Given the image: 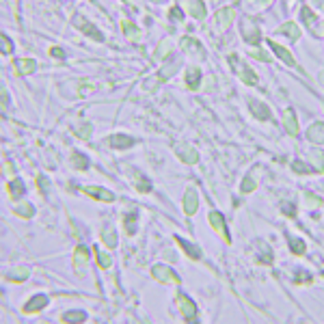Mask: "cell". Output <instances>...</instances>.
Segmentation results:
<instances>
[{
	"mask_svg": "<svg viewBox=\"0 0 324 324\" xmlns=\"http://www.w3.org/2000/svg\"><path fill=\"white\" fill-rule=\"evenodd\" d=\"M227 61H229L231 70L240 76V80H242L244 85H249V87H255V85H257V74H255L251 67L244 63L242 57H238V54H229V57H227Z\"/></svg>",
	"mask_w": 324,
	"mask_h": 324,
	"instance_id": "1",
	"label": "cell"
},
{
	"mask_svg": "<svg viewBox=\"0 0 324 324\" xmlns=\"http://www.w3.org/2000/svg\"><path fill=\"white\" fill-rule=\"evenodd\" d=\"M180 65H182V59H177V57H169V61L162 65V70L156 74V78L154 80H149V82H145V89H156L160 82H167L171 76H173L177 70H180Z\"/></svg>",
	"mask_w": 324,
	"mask_h": 324,
	"instance_id": "2",
	"label": "cell"
},
{
	"mask_svg": "<svg viewBox=\"0 0 324 324\" xmlns=\"http://www.w3.org/2000/svg\"><path fill=\"white\" fill-rule=\"evenodd\" d=\"M72 24H74L78 31L85 33L87 37H91V39H95V41H100V44H102V41H106V39H104V35H102V31L98 29V26L91 24V22H89V20H87L85 16H80V13H76V16L72 18Z\"/></svg>",
	"mask_w": 324,
	"mask_h": 324,
	"instance_id": "3",
	"label": "cell"
},
{
	"mask_svg": "<svg viewBox=\"0 0 324 324\" xmlns=\"http://www.w3.org/2000/svg\"><path fill=\"white\" fill-rule=\"evenodd\" d=\"M253 255H255V261L261 266H272V261H274V253L270 249V244L264 242V240H257V242H255Z\"/></svg>",
	"mask_w": 324,
	"mask_h": 324,
	"instance_id": "4",
	"label": "cell"
},
{
	"mask_svg": "<svg viewBox=\"0 0 324 324\" xmlns=\"http://www.w3.org/2000/svg\"><path fill=\"white\" fill-rule=\"evenodd\" d=\"M300 20L307 24V29L311 31L313 37H322V22L309 7H300Z\"/></svg>",
	"mask_w": 324,
	"mask_h": 324,
	"instance_id": "5",
	"label": "cell"
},
{
	"mask_svg": "<svg viewBox=\"0 0 324 324\" xmlns=\"http://www.w3.org/2000/svg\"><path fill=\"white\" fill-rule=\"evenodd\" d=\"M240 33H242V37L246 44H253L257 46L261 41V33H259V26L253 22V20H242V24H240Z\"/></svg>",
	"mask_w": 324,
	"mask_h": 324,
	"instance_id": "6",
	"label": "cell"
},
{
	"mask_svg": "<svg viewBox=\"0 0 324 324\" xmlns=\"http://www.w3.org/2000/svg\"><path fill=\"white\" fill-rule=\"evenodd\" d=\"M151 274H154V279L160 281V283H180V277L164 264H156L151 268Z\"/></svg>",
	"mask_w": 324,
	"mask_h": 324,
	"instance_id": "7",
	"label": "cell"
},
{
	"mask_svg": "<svg viewBox=\"0 0 324 324\" xmlns=\"http://www.w3.org/2000/svg\"><path fill=\"white\" fill-rule=\"evenodd\" d=\"M208 220H210V225L214 227V231H218L220 236H223V240L227 244H231V236H229V231H227V223H225V216L220 214V212L216 210H212L210 214H208Z\"/></svg>",
	"mask_w": 324,
	"mask_h": 324,
	"instance_id": "8",
	"label": "cell"
},
{
	"mask_svg": "<svg viewBox=\"0 0 324 324\" xmlns=\"http://www.w3.org/2000/svg\"><path fill=\"white\" fill-rule=\"evenodd\" d=\"M180 46L186 54H192V57L197 59H205V48L201 46V41L199 39H192V37H182L180 39Z\"/></svg>",
	"mask_w": 324,
	"mask_h": 324,
	"instance_id": "9",
	"label": "cell"
},
{
	"mask_svg": "<svg viewBox=\"0 0 324 324\" xmlns=\"http://www.w3.org/2000/svg\"><path fill=\"white\" fill-rule=\"evenodd\" d=\"M177 302H180V309H182V315L186 322H197V305L192 302L186 294L177 296Z\"/></svg>",
	"mask_w": 324,
	"mask_h": 324,
	"instance_id": "10",
	"label": "cell"
},
{
	"mask_svg": "<svg viewBox=\"0 0 324 324\" xmlns=\"http://www.w3.org/2000/svg\"><path fill=\"white\" fill-rule=\"evenodd\" d=\"M175 154H177V158H180L182 162H186V164H195V162H199L197 149L192 147V145H188V143L177 145V147H175Z\"/></svg>",
	"mask_w": 324,
	"mask_h": 324,
	"instance_id": "11",
	"label": "cell"
},
{
	"mask_svg": "<svg viewBox=\"0 0 324 324\" xmlns=\"http://www.w3.org/2000/svg\"><path fill=\"white\" fill-rule=\"evenodd\" d=\"M199 208V192L197 188H186L184 192V212L186 216H192Z\"/></svg>",
	"mask_w": 324,
	"mask_h": 324,
	"instance_id": "12",
	"label": "cell"
},
{
	"mask_svg": "<svg viewBox=\"0 0 324 324\" xmlns=\"http://www.w3.org/2000/svg\"><path fill=\"white\" fill-rule=\"evenodd\" d=\"M249 110H251V115L253 117H257V119L261 121H270L272 119V113H270V108H268L264 102H259V100H249Z\"/></svg>",
	"mask_w": 324,
	"mask_h": 324,
	"instance_id": "13",
	"label": "cell"
},
{
	"mask_svg": "<svg viewBox=\"0 0 324 324\" xmlns=\"http://www.w3.org/2000/svg\"><path fill=\"white\" fill-rule=\"evenodd\" d=\"M82 192H85V195H89V197H93V199H98V201H106V203L115 201L113 192L106 190V188H100V186H85V188H82Z\"/></svg>",
	"mask_w": 324,
	"mask_h": 324,
	"instance_id": "14",
	"label": "cell"
},
{
	"mask_svg": "<svg viewBox=\"0 0 324 324\" xmlns=\"http://www.w3.org/2000/svg\"><path fill=\"white\" fill-rule=\"evenodd\" d=\"M48 302H50V298H48L46 294H35L33 298L24 305V313H37L41 311V309L48 307Z\"/></svg>",
	"mask_w": 324,
	"mask_h": 324,
	"instance_id": "15",
	"label": "cell"
},
{
	"mask_svg": "<svg viewBox=\"0 0 324 324\" xmlns=\"http://www.w3.org/2000/svg\"><path fill=\"white\" fill-rule=\"evenodd\" d=\"M266 44H268V46L272 48V50H274V54H277V57H279L281 61H283L285 65H289V67H298V63H296V59L292 57V52H289L287 48H283V46H279L277 41H266Z\"/></svg>",
	"mask_w": 324,
	"mask_h": 324,
	"instance_id": "16",
	"label": "cell"
},
{
	"mask_svg": "<svg viewBox=\"0 0 324 324\" xmlns=\"http://www.w3.org/2000/svg\"><path fill=\"white\" fill-rule=\"evenodd\" d=\"M121 31H123V35L128 37V41L139 44V41L143 39V31L134 22H130V20H121Z\"/></svg>",
	"mask_w": 324,
	"mask_h": 324,
	"instance_id": "17",
	"label": "cell"
},
{
	"mask_svg": "<svg viewBox=\"0 0 324 324\" xmlns=\"http://www.w3.org/2000/svg\"><path fill=\"white\" fill-rule=\"evenodd\" d=\"M89 259H91V249H87V246H76L74 251V264L78 266V272L85 270V266L89 264Z\"/></svg>",
	"mask_w": 324,
	"mask_h": 324,
	"instance_id": "18",
	"label": "cell"
},
{
	"mask_svg": "<svg viewBox=\"0 0 324 324\" xmlns=\"http://www.w3.org/2000/svg\"><path fill=\"white\" fill-rule=\"evenodd\" d=\"M201 70L199 67H188V72H186V87L190 89V91H199L201 89Z\"/></svg>",
	"mask_w": 324,
	"mask_h": 324,
	"instance_id": "19",
	"label": "cell"
},
{
	"mask_svg": "<svg viewBox=\"0 0 324 324\" xmlns=\"http://www.w3.org/2000/svg\"><path fill=\"white\" fill-rule=\"evenodd\" d=\"M106 143L110 145V147H115V149H128V147H132L134 145V139L132 136H128V134H113V136H108Z\"/></svg>",
	"mask_w": 324,
	"mask_h": 324,
	"instance_id": "20",
	"label": "cell"
},
{
	"mask_svg": "<svg viewBox=\"0 0 324 324\" xmlns=\"http://www.w3.org/2000/svg\"><path fill=\"white\" fill-rule=\"evenodd\" d=\"M283 128H285V132L292 134V136L298 134V121H296V110L294 108H287L283 113Z\"/></svg>",
	"mask_w": 324,
	"mask_h": 324,
	"instance_id": "21",
	"label": "cell"
},
{
	"mask_svg": "<svg viewBox=\"0 0 324 324\" xmlns=\"http://www.w3.org/2000/svg\"><path fill=\"white\" fill-rule=\"evenodd\" d=\"M7 190H9V197L13 201H20V199L24 197V182L20 180V177H13V180H9V184H7Z\"/></svg>",
	"mask_w": 324,
	"mask_h": 324,
	"instance_id": "22",
	"label": "cell"
},
{
	"mask_svg": "<svg viewBox=\"0 0 324 324\" xmlns=\"http://www.w3.org/2000/svg\"><path fill=\"white\" fill-rule=\"evenodd\" d=\"M175 242L182 246L184 253L188 255L190 259H201V249H199L197 244H192V242H188V240H184V238H180V236H175Z\"/></svg>",
	"mask_w": 324,
	"mask_h": 324,
	"instance_id": "23",
	"label": "cell"
},
{
	"mask_svg": "<svg viewBox=\"0 0 324 324\" xmlns=\"http://www.w3.org/2000/svg\"><path fill=\"white\" fill-rule=\"evenodd\" d=\"M37 61L35 59H18L16 61V70H18V74L20 76H29V74H33V72H37Z\"/></svg>",
	"mask_w": 324,
	"mask_h": 324,
	"instance_id": "24",
	"label": "cell"
},
{
	"mask_svg": "<svg viewBox=\"0 0 324 324\" xmlns=\"http://www.w3.org/2000/svg\"><path fill=\"white\" fill-rule=\"evenodd\" d=\"M307 139L315 145H322V141H324V123L322 121L311 123V128L307 130Z\"/></svg>",
	"mask_w": 324,
	"mask_h": 324,
	"instance_id": "25",
	"label": "cell"
},
{
	"mask_svg": "<svg viewBox=\"0 0 324 324\" xmlns=\"http://www.w3.org/2000/svg\"><path fill=\"white\" fill-rule=\"evenodd\" d=\"M29 274H31L29 266H13L11 270L5 274V279L7 281H24V279H29Z\"/></svg>",
	"mask_w": 324,
	"mask_h": 324,
	"instance_id": "26",
	"label": "cell"
},
{
	"mask_svg": "<svg viewBox=\"0 0 324 324\" xmlns=\"http://www.w3.org/2000/svg\"><path fill=\"white\" fill-rule=\"evenodd\" d=\"M279 35H285L289 37L292 41H298L300 39V29H298V24H294V22H285V24H281L279 29H277Z\"/></svg>",
	"mask_w": 324,
	"mask_h": 324,
	"instance_id": "27",
	"label": "cell"
},
{
	"mask_svg": "<svg viewBox=\"0 0 324 324\" xmlns=\"http://www.w3.org/2000/svg\"><path fill=\"white\" fill-rule=\"evenodd\" d=\"M139 218H141V214H139V210H132V212H128L126 214V218H123V225H126V231L130 233V236H134L136 231H139Z\"/></svg>",
	"mask_w": 324,
	"mask_h": 324,
	"instance_id": "28",
	"label": "cell"
},
{
	"mask_svg": "<svg viewBox=\"0 0 324 324\" xmlns=\"http://www.w3.org/2000/svg\"><path fill=\"white\" fill-rule=\"evenodd\" d=\"M72 132L78 136V139H85L89 141L91 139V134H93V123H89V121H80V123H76V126L72 128Z\"/></svg>",
	"mask_w": 324,
	"mask_h": 324,
	"instance_id": "29",
	"label": "cell"
},
{
	"mask_svg": "<svg viewBox=\"0 0 324 324\" xmlns=\"http://www.w3.org/2000/svg\"><path fill=\"white\" fill-rule=\"evenodd\" d=\"M93 255L98 257V266L102 268V270H106V268H110V264H113V257H110V253H106L98 244H93Z\"/></svg>",
	"mask_w": 324,
	"mask_h": 324,
	"instance_id": "30",
	"label": "cell"
},
{
	"mask_svg": "<svg viewBox=\"0 0 324 324\" xmlns=\"http://www.w3.org/2000/svg\"><path fill=\"white\" fill-rule=\"evenodd\" d=\"M214 20L218 22L220 29H227V26L231 24V20H233V9H231V7H223L220 11H216Z\"/></svg>",
	"mask_w": 324,
	"mask_h": 324,
	"instance_id": "31",
	"label": "cell"
},
{
	"mask_svg": "<svg viewBox=\"0 0 324 324\" xmlns=\"http://www.w3.org/2000/svg\"><path fill=\"white\" fill-rule=\"evenodd\" d=\"M287 236V244H289V251H292L294 255H302L307 249V244H305V240H300L298 236H292V233H285Z\"/></svg>",
	"mask_w": 324,
	"mask_h": 324,
	"instance_id": "32",
	"label": "cell"
},
{
	"mask_svg": "<svg viewBox=\"0 0 324 324\" xmlns=\"http://www.w3.org/2000/svg\"><path fill=\"white\" fill-rule=\"evenodd\" d=\"M72 164L78 171H87L89 167H91V160H89V156L80 154V151H74V154H72Z\"/></svg>",
	"mask_w": 324,
	"mask_h": 324,
	"instance_id": "33",
	"label": "cell"
},
{
	"mask_svg": "<svg viewBox=\"0 0 324 324\" xmlns=\"http://www.w3.org/2000/svg\"><path fill=\"white\" fill-rule=\"evenodd\" d=\"M186 7H188V13L195 20H199V22H201V20L205 18V5L203 3H195V0H190V3H186Z\"/></svg>",
	"mask_w": 324,
	"mask_h": 324,
	"instance_id": "34",
	"label": "cell"
},
{
	"mask_svg": "<svg viewBox=\"0 0 324 324\" xmlns=\"http://www.w3.org/2000/svg\"><path fill=\"white\" fill-rule=\"evenodd\" d=\"M134 186L139 192H143V195L145 192H151V182L143 173H139V171H134Z\"/></svg>",
	"mask_w": 324,
	"mask_h": 324,
	"instance_id": "35",
	"label": "cell"
},
{
	"mask_svg": "<svg viewBox=\"0 0 324 324\" xmlns=\"http://www.w3.org/2000/svg\"><path fill=\"white\" fill-rule=\"evenodd\" d=\"M292 169H294V173H300V175H307V173H320L315 167H309L307 162H302V160H294L292 162Z\"/></svg>",
	"mask_w": 324,
	"mask_h": 324,
	"instance_id": "36",
	"label": "cell"
},
{
	"mask_svg": "<svg viewBox=\"0 0 324 324\" xmlns=\"http://www.w3.org/2000/svg\"><path fill=\"white\" fill-rule=\"evenodd\" d=\"M16 214H18V216H24V218H31L33 214H35V205H33L31 201L20 203L18 208H16Z\"/></svg>",
	"mask_w": 324,
	"mask_h": 324,
	"instance_id": "37",
	"label": "cell"
},
{
	"mask_svg": "<svg viewBox=\"0 0 324 324\" xmlns=\"http://www.w3.org/2000/svg\"><path fill=\"white\" fill-rule=\"evenodd\" d=\"M102 240H104V244H106V246H110V249H115V246H117V233H115L113 227H106V229L102 231Z\"/></svg>",
	"mask_w": 324,
	"mask_h": 324,
	"instance_id": "38",
	"label": "cell"
},
{
	"mask_svg": "<svg viewBox=\"0 0 324 324\" xmlns=\"http://www.w3.org/2000/svg\"><path fill=\"white\" fill-rule=\"evenodd\" d=\"M61 320H63V322H85L87 313L85 311H65Z\"/></svg>",
	"mask_w": 324,
	"mask_h": 324,
	"instance_id": "39",
	"label": "cell"
},
{
	"mask_svg": "<svg viewBox=\"0 0 324 324\" xmlns=\"http://www.w3.org/2000/svg\"><path fill=\"white\" fill-rule=\"evenodd\" d=\"M296 283H305V285H309V283H313V277H311V272H307L305 268H298L296 270Z\"/></svg>",
	"mask_w": 324,
	"mask_h": 324,
	"instance_id": "40",
	"label": "cell"
},
{
	"mask_svg": "<svg viewBox=\"0 0 324 324\" xmlns=\"http://www.w3.org/2000/svg\"><path fill=\"white\" fill-rule=\"evenodd\" d=\"M169 20H171V22H175V24H182V20H184V11H182V7H180V5H173V7H171V11H169Z\"/></svg>",
	"mask_w": 324,
	"mask_h": 324,
	"instance_id": "41",
	"label": "cell"
},
{
	"mask_svg": "<svg viewBox=\"0 0 324 324\" xmlns=\"http://www.w3.org/2000/svg\"><path fill=\"white\" fill-rule=\"evenodd\" d=\"M0 41H3V44H0V52L5 54V57H9V54H13V44H11V39L5 35H0Z\"/></svg>",
	"mask_w": 324,
	"mask_h": 324,
	"instance_id": "42",
	"label": "cell"
},
{
	"mask_svg": "<svg viewBox=\"0 0 324 324\" xmlns=\"http://www.w3.org/2000/svg\"><path fill=\"white\" fill-rule=\"evenodd\" d=\"M169 50H171V44H169V41H162V44L158 46V50L154 52V59H156V61H162V59L169 54Z\"/></svg>",
	"mask_w": 324,
	"mask_h": 324,
	"instance_id": "43",
	"label": "cell"
},
{
	"mask_svg": "<svg viewBox=\"0 0 324 324\" xmlns=\"http://www.w3.org/2000/svg\"><path fill=\"white\" fill-rule=\"evenodd\" d=\"M255 188H257V182H255L251 175H246L244 182H242V186H240V190H242V192H253Z\"/></svg>",
	"mask_w": 324,
	"mask_h": 324,
	"instance_id": "44",
	"label": "cell"
},
{
	"mask_svg": "<svg viewBox=\"0 0 324 324\" xmlns=\"http://www.w3.org/2000/svg\"><path fill=\"white\" fill-rule=\"evenodd\" d=\"M37 188L41 190V195H48V190H50V182H48L46 175H39L37 177Z\"/></svg>",
	"mask_w": 324,
	"mask_h": 324,
	"instance_id": "45",
	"label": "cell"
},
{
	"mask_svg": "<svg viewBox=\"0 0 324 324\" xmlns=\"http://www.w3.org/2000/svg\"><path fill=\"white\" fill-rule=\"evenodd\" d=\"M91 91H93V82L82 80V82H80V89H78V95H80V98H85V95H89Z\"/></svg>",
	"mask_w": 324,
	"mask_h": 324,
	"instance_id": "46",
	"label": "cell"
},
{
	"mask_svg": "<svg viewBox=\"0 0 324 324\" xmlns=\"http://www.w3.org/2000/svg\"><path fill=\"white\" fill-rule=\"evenodd\" d=\"M281 212H283L285 216H296V205L289 203V201H283L281 203Z\"/></svg>",
	"mask_w": 324,
	"mask_h": 324,
	"instance_id": "47",
	"label": "cell"
},
{
	"mask_svg": "<svg viewBox=\"0 0 324 324\" xmlns=\"http://www.w3.org/2000/svg\"><path fill=\"white\" fill-rule=\"evenodd\" d=\"M50 57L57 59V61H65V50L63 48H59V46H52L50 48Z\"/></svg>",
	"mask_w": 324,
	"mask_h": 324,
	"instance_id": "48",
	"label": "cell"
},
{
	"mask_svg": "<svg viewBox=\"0 0 324 324\" xmlns=\"http://www.w3.org/2000/svg\"><path fill=\"white\" fill-rule=\"evenodd\" d=\"M3 173H5L7 177H9V180H13V164H11L9 160H7V162L3 164Z\"/></svg>",
	"mask_w": 324,
	"mask_h": 324,
	"instance_id": "49",
	"label": "cell"
},
{
	"mask_svg": "<svg viewBox=\"0 0 324 324\" xmlns=\"http://www.w3.org/2000/svg\"><path fill=\"white\" fill-rule=\"evenodd\" d=\"M251 57H255L257 61H270V57H268V54H266L264 50H253V52H251Z\"/></svg>",
	"mask_w": 324,
	"mask_h": 324,
	"instance_id": "50",
	"label": "cell"
},
{
	"mask_svg": "<svg viewBox=\"0 0 324 324\" xmlns=\"http://www.w3.org/2000/svg\"><path fill=\"white\" fill-rule=\"evenodd\" d=\"M214 76H208V80H205V85H203V91H212V89H214Z\"/></svg>",
	"mask_w": 324,
	"mask_h": 324,
	"instance_id": "51",
	"label": "cell"
},
{
	"mask_svg": "<svg viewBox=\"0 0 324 324\" xmlns=\"http://www.w3.org/2000/svg\"><path fill=\"white\" fill-rule=\"evenodd\" d=\"M9 106V95H7V89H3V110H7Z\"/></svg>",
	"mask_w": 324,
	"mask_h": 324,
	"instance_id": "52",
	"label": "cell"
}]
</instances>
